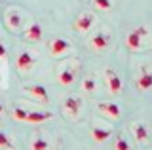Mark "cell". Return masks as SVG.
I'll return each instance as SVG.
<instances>
[{
  "label": "cell",
  "mask_w": 152,
  "mask_h": 150,
  "mask_svg": "<svg viewBox=\"0 0 152 150\" xmlns=\"http://www.w3.org/2000/svg\"><path fill=\"white\" fill-rule=\"evenodd\" d=\"M2 57H6V46L0 42V59H2Z\"/></svg>",
  "instance_id": "obj_23"
},
{
  "label": "cell",
  "mask_w": 152,
  "mask_h": 150,
  "mask_svg": "<svg viewBox=\"0 0 152 150\" xmlns=\"http://www.w3.org/2000/svg\"><path fill=\"white\" fill-rule=\"evenodd\" d=\"M23 36H25V40H28V42H40L42 36H44V31H42V27L38 25V23H32V25L27 27V31L23 32Z\"/></svg>",
  "instance_id": "obj_13"
},
{
  "label": "cell",
  "mask_w": 152,
  "mask_h": 150,
  "mask_svg": "<svg viewBox=\"0 0 152 150\" xmlns=\"http://www.w3.org/2000/svg\"><path fill=\"white\" fill-rule=\"evenodd\" d=\"M74 80H76V70L74 68H63L59 74H57V82H59L63 87L72 86Z\"/></svg>",
  "instance_id": "obj_15"
},
{
  "label": "cell",
  "mask_w": 152,
  "mask_h": 150,
  "mask_svg": "<svg viewBox=\"0 0 152 150\" xmlns=\"http://www.w3.org/2000/svg\"><path fill=\"white\" fill-rule=\"evenodd\" d=\"M0 150H13V144L4 131H0Z\"/></svg>",
  "instance_id": "obj_21"
},
{
  "label": "cell",
  "mask_w": 152,
  "mask_h": 150,
  "mask_svg": "<svg viewBox=\"0 0 152 150\" xmlns=\"http://www.w3.org/2000/svg\"><path fill=\"white\" fill-rule=\"evenodd\" d=\"M97 112L108 120H118L122 116V108L118 106V103H99Z\"/></svg>",
  "instance_id": "obj_7"
},
{
  "label": "cell",
  "mask_w": 152,
  "mask_h": 150,
  "mask_svg": "<svg viewBox=\"0 0 152 150\" xmlns=\"http://www.w3.org/2000/svg\"><path fill=\"white\" fill-rule=\"evenodd\" d=\"M135 86H137V90H139V91L152 90V70H148V68L141 70V74L137 76V80H135Z\"/></svg>",
  "instance_id": "obj_11"
},
{
  "label": "cell",
  "mask_w": 152,
  "mask_h": 150,
  "mask_svg": "<svg viewBox=\"0 0 152 150\" xmlns=\"http://www.w3.org/2000/svg\"><path fill=\"white\" fill-rule=\"evenodd\" d=\"M93 23H95V15H93V13H91V12H82V13H80V15L74 19L72 27H74L76 32L84 34V32H88V31L93 27Z\"/></svg>",
  "instance_id": "obj_3"
},
{
  "label": "cell",
  "mask_w": 152,
  "mask_h": 150,
  "mask_svg": "<svg viewBox=\"0 0 152 150\" xmlns=\"http://www.w3.org/2000/svg\"><path fill=\"white\" fill-rule=\"evenodd\" d=\"M93 8L97 12H108L112 8V0H93Z\"/></svg>",
  "instance_id": "obj_19"
},
{
  "label": "cell",
  "mask_w": 152,
  "mask_h": 150,
  "mask_svg": "<svg viewBox=\"0 0 152 150\" xmlns=\"http://www.w3.org/2000/svg\"><path fill=\"white\" fill-rule=\"evenodd\" d=\"M50 118H53L51 112H34V110L31 112V110H28L25 122H27V124H44V122H48Z\"/></svg>",
  "instance_id": "obj_16"
},
{
  "label": "cell",
  "mask_w": 152,
  "mask_h": 150,
  "mask_svg": "<svg viewBox=\"0 0 152 150\" xmlns=\"http://www.w3.org/2000/svg\"><path fill=\"white\" fill-rule=\"evenodd\" d=\"M4 114V106H2V103H0V116Z\"/></svg>",
  "instance_id": "obj_24"
},
{
  "label": "cell",
  "mask_w": 152,
  "mask_h": 150,
  "mask_svg": "<svg viewBox=\"0 0 152 150\" xmlns=\"http://www.w3.org/2000/svg\"><path fill=\"white\" fill-rule=\"evenodd\" d=\"M25 91L32 97V99L44 103V105L48 103V99H50V95H48V90H46L44 86H40V84H32V86H27V87H25Z\"/></svg>",
  "instance_id": "obj_10"
},
{
  "label": "cell",
  "mask_w": 152,
  "mask_h": 150,
  "mask_svg": "<svg viewBox=\"0 0 152 150\" xmlns=\"http://www.w3.org/2000/svg\"><path fill=\"white\" fill-rule=\"evenodd\" d=\"M112 137V129L110 127H101V125H95L91 129V139L95 143H107Z\"/></svg>",
  "instance_id": "obj_14"
},
{
  "label": "cell",
  "mask_w": 152,
  "mask_h": 150,
  "mask_svg": "<svg viewBox=\"0 0 152 150\" xmlns=\"http://www.w3.org/2000/svg\"><path fill=\"white\" fill-rule=\"evenodd\" d=\"M0 2H2V0H0Z\"/></svg>",
  "instance_id": "obj_25"
},
{
  "label": "cell",
  "mask_w": 152,
  "mask_h": 150,
  "mask_svg": "<svg viewBox=\"0 0 152 150\" xmlns=\"http://www.w3.org/2000/svg\"><path fill=\"white\" fill-rule=\"evenodd\" d=\"M104 80H107V87H108V91H110L112 95H120L124 86H122V78L118 76L116 70L107 68L104 70Z\"/></svg>",
  "instance_id": "obj_4"
},
{
  "label": "cell",
  "mask_w": 152,
  "mask_h": 150,
  "mask_svg": "<svg viewBox=\"0 0 152 150\" xmlns=\"http://www.w3.org/2000/svg\"><path fill=\"white\" fill-rule=\"evenodd\" d=\"M27 112H28V110L21 108V106H15V108H13V118H15L17 122H25V118H27Z\"/></svg>",
  "instance_id": "obj_22"
},
{
  "label": "cell",
  "mask_w": 152,
  "mask_h": 150,
  "mask_svg": "<svg viewBox=\"0 0 152 150\" xmlns=\"http://www.w3.org/2000/svg\"><path fill=\"white\" fill-rule=\"evenodd\" d=\"M108 44H110V36H108L107 32H97V34L89 40V46H91V50H95V51L107 50Z\"/></svg>",
  "instance_id": "obj_12"
},
{
  "label": "cell",
  "mask_w": 152,
  "mask_h": 150,
  "mask_svg": "<svg viewBox=\"0 0 152 150\" xmlns=\"http://www.w3.org/2000/svg\"><path fill=\"white\" fill-rule=\"evenodd\" d=\"M148 34V29L146 27H135L131 32H127L126 36V48L129 51H139L142 50V44H145V38Z\"/></svg>",
  "instance_id": "obj_1"
},
{
  "label": "cell",
  "mask_w": 152,
  "mask_h": 150,
  "mask_svg": "<svg viewBox=\"0 0 152 150\" xmlns=\"http://www.w3.org/2000/svg\"><path fill=\"white\" fill-rule=\"evenodd\" d=\"M95 87H97V82H95V78L88 76V78H84V80H82V90H84L86 93H93Z\"/></svg>",
  "instance_id": "obj_18"
},
{
  "label": "cell",
  "mask_w": 152,
  "mask_h": 150,
  "mask_svg": "<svg viewBox=\"0 0 152 150\" xmlns=\"http://www.w3.org/2000/svg\"><path fill=\"white\" fill-rule=\"evenodd\" d=\"M4 21H6V27L12 32L21 31V27H23V17L17 8H8L6 13H4Z\"/></svg>",
  "instance_id": "obj_2"
},
{
  "label": "cell",
  "mask_w": 152,
  "mask_h": 150,
  "mask_svg": "<svg viewBox=\"0 0 152 150\" xmlns=\"http://www.w3.org/2000/svg\"><path fill=\"white\" fill-rule=\"evenodd\" d=\"M114 150H131L129 148V143L124 135H118L116 141H114Z\"/></svg>",
  "instance_id": "obj_20"
},
{
  "label": "cell",
  "mask_w": 152,
  "mask_h": 150,
  "mask_svg": "<svg viewBox=\"0 0 152 150\" xmlns=\"http://www.w3.org/2000/svg\"><path fill=\"white\" fill-rule=\"evenodd\" d=\"M80 110H82V101L78 99V97H66L65 103H63V112L69 118H78Z\"/></svg>",
  "instance_id": "obj_8"
},
{
  "label": "cell",
  "mask_w": 152,
  "mask_h": 150,
  "mask_svg": "<svg viewBox=\"0 0 152 150\" xmlns=\"http://www.w3.org/2000/svg\"><path fill=\"white\" fill-rule=\"evenodd\" d=\"M48 50H50V55L61 57V55H66L70 51V42L65 38H51L48 44Z\"/></svg>",
  "instance_id": "obj_5"
},
{
  "label": "cell",
  "mask_w": 152,
  "mask_h": 150,
  "mask_svg": "<svg viewBox=\"0 0 152 150\" xmlns=\"http://www.w3.org/2000/svg\"><path fill=\"white\" fill-rule=\"evenodd\" d=\"M31 150H50V143H48L44 137L36 135V137L32 139V143H31Z\"/></svg>",
  "instance_id": "obj_17"
},
{
  "label": "cell",
  "mask_w": 152,
  "mask_h": 150,
  "mask_svg": "<svg viewBox=\"0 0 152 150\" xmlns=\"http://www.w3.org/2000/svg\"><path fill=\"white\" fill-rule=\"evenodd\" d=\"M131 133H133V137H135V141L139 144H142V146L148 143V127H146L142 122H135V124L131 125Z\"/></svg>",
  "instance_id": "obj_9"
},
{
  "label": "cell",
  "mask_w": 152,
  "mask_h": 150,
  "mask_svg": "<svg viewBox=\"0 0 152 150\" xmlns=\"http://www.w3.org/2000/svg\"><path fill=\"white\" fill-rule=\"evenodd\" d=\"M34 63H36V59L32 57L31 51H21V53L17 55V59H15V67H17V70L21 74L31 72L32 67H34Z\"/></svg>",
  "instance_id": "obj_6"
}]
</instances>
